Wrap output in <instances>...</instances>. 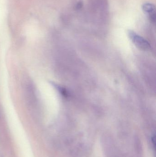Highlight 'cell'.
<instances>
[{
  "label": "cell",
  "mask_w": 156,
  "mask_h": 157,
  "mask_svg": "<svg viewBox=\"0 0 156 157\" xmlns=\"http://www.w3.org/2000/svg\"><path fill=\"white\" fill-rule=\"evenodd\" d=\"M128 35L134 44L140 49L147 51L149 50L151 48L149 42L135 32L130 30L128 32Z\"/></svg>",
  "instance_id": "obj_1"
},
{
  "label": "cell",
  "mask_w": 156,
  "mask_h": 157,
  "mask_svg": "<svg viewBox=\"0 0 156 157\" xmlns=\"http://www.w3.org/2000/svg\"><path fill=\"white\" fill-rule=\"evenodd\" d=\"M142 9L145 13L148 16L149 20L155 24L156 22L155 6L151 3H145L142 6Z\"/></svg>",
  "instance_id": "obj_2"
},
{
  "label": "cell",
  "mask_w": 156,
  "mask_h": 157,
  "mask_svg": "<svg viewBox=\"0 0 156 157\" xmlns=\"http://www.w3.org/2000/svg\"><path fill=\"white\" fill-rule=\"evenodd\" d=\"M117 157H122V156H121V155H119Z\"/></svg>",
  "instance_id": "obj_3"
}]
</instances>
